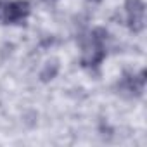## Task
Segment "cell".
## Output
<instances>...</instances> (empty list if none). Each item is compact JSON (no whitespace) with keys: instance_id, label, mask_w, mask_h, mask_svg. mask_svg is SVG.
<instances>
[{"instance_id":"cell-1","label":"cell","mask_w":147,"mask_h":147,"mask_svg":"<svg viewBox=\"0 0 147 147\" xmlns=\"http://www.w3.org/2000/svg\"><path fill=\"white\" fill-rule=\"evenodd\" d=\"M126 9H128V19L133 30H140L144 26L145 9L140 0H126Z\"/></svg>"},{"instance_id":"cell-2","label":"cell","mask_w":147,"mask_h":147,"mask_svg":"<svg viewBox=\"0 0 147 147\" xmlns=\"http://www.w3.org/2000/svg\"><path fill=\"white\" fill-rule=\"evenodd\" d=\"M28 11H30L28 2L18 0V2H12V4H9V5L5 7V14H4V18H5L7 23H18V21H21L23 18H26Z\"/></svg>"}]
</instances>
